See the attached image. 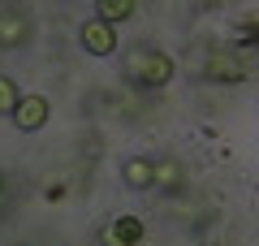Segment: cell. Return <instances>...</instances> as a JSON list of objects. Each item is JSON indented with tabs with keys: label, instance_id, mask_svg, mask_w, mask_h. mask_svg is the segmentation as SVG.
Returning a JSON list of instances; mask_svg holds the SVG:
<instances>
[{
	"label": "cell",
	"instance_id": "obj_8",
	"mask_svg": "<svg viewBox=\"0 0 259 246\" xmlns=\"http://www.w3.org/2000/svg\"><path fill=\"white\" fill-rule=\"evenodd\" d=\"M134 0H95V22H104V26H117V22L134 18Z\"/></svg>",
	"mask_w": 259,
	"mask_h": 246
},
{
	"label": "cell",
	"instance_id": "obj_4",
	"mask_svg": "<svg viewBox=\"0 0 259 246\" xmlns=\"http://www.w3.org/2000/svg\"><path fill=\"white\" fill-rule=\"evenodd\" d=\"M78 44L87 48L91 56H112L117 52V26H104V22H82L78 26Z\"/></svg>",
	"mask_w": 259,
	"mask_h": 246
},
{
	"label": "cell",
	"instance_id": "obj_5",
	"mask_svg": "<svg viewBox=\"0 0 259 246\" xmlns=\"http://www.w3.org/2000/svg\"><path fill=\"white\" fill-rule=\"evenodd\" d=\"M143 242V220L139 216H117L100 229V246H139Z\"/></svg>",
	"mask_w": 259,
	"mask_h": 246
},
{
	"label": "cell",
	"instance_id": "obj_11",
	"mask_svg": "<svg viewBox=\"0 0 259 246\" xmlns=\"http://www.w3.org/2000/svg\"><path fill=\"white\" fill-rule=\"evenodd\" d=\"M207 52H212V44H203V39H199L194 48H186V65H190L194 73H203V61H207Z\"/></svg>",
	"mask_w": 259,
	"mask_h": 246
},
{
	"label": "cell",
	"instance_id": "obj_9",
	"mask_svg": "<svg viewBox=\"0 0 259 246\" xmlns=\"http://www.w3.org/2000/svg\"><path fill=\"white\" fill-rule=\"evenodd\" d=\"M182 164L177 160H156V186L160 190H177V186H182Z\"/></svg>",
	"mask_w": 259,
	"mask_h": 246
},
{
	"label": "cell",
	"instance_id": "obj_2",
	"mask_svg": "<svg viewBox=\"0 0 259 246\" xmlns=\"http://www.w3.org/2000/svg\"><path fill=\"white\" fill-rule=\"evenodd\" d=\"M203 78H212V82H242L246 78V61H242L238 48H216L212 44V52H207V61H203Z\"/></svg>",
	"mask_w": 259,
	"mask_h": 246
},
{
	"label": "cell",
	"instance_id": "obj_7",
	"mask_svg": "<svg viewBox=\"0 0 259 246\" xmlns=\"http://www.w3.org/2000/svg\"><path fill=\"white\" fill-rule=\"evenodd\" d=\"M30 39V18L22 9H0V48H22Z\"/></svg>",
	"mask_w": 259,
	"mask_h": 246
},
{
	"label": "cell",
	"instance_id": "obj_10",
	"mask_svg": "<svg viewBox=\"0 0 259 246\" xmlns=\"http://www.w3.org/2000/svg\"><path fill=\"white\" fill-rule=\"evenodd\" d=\"M18 100H22L18 82H13V78H5V73H0V117H13V108H18Z\"/></svg>",
	"mask_w": 259,
	"mask_h": 246
},
{
	"label": "cell",
	"instance_id": "obj_12",
	"mask_svg": "<svg viewBox=\"0 0 259 246\" xmlns=\"http://www.w3.org/2000/svg\"><path fill=\"white\" fill-rule=\"evenodd\" d=\"M0 203H5V173H0Z\"/></svg>",
	"mask_w": 259,
	"mask_h": 246
},
{
	"label": "cell",
	"instance_id": "obj_6",
	"mask_svg": "<svg viewBox=\"0 0 259 246\" xmlns=\"http://www.w3.org/2000/svg\"><path fill=\"white\" fill-rule=\"evenodd\" d=\"M121 182H125L130 190H151V186H156V160H151V155H130V160L121 164Z\"/></svg>",
	"mask_w": 259,
	"mask_h": 246
},
{
	"label": "cell",
	"instance_id": "obj_3",
	"mask_svg": "<svg viewBox=\"0 0 259 246\" xmlns=\"http://www.w3.org/2000/svg\"><path fill=\"white\" fill-rule=\"evenodd\" d=\"M48 117H52V104H48L44 95H22L18 108H13V126H18L22 134H35V130H44Z\"/></svg>",
	"mask_w": 259,
	"mask_h": 246
},
{
	"label": "cell",
	"instance_id": "obj_1",
	"mask_svg": "<svg viewBox=\"0 0 259 246\" xmlns=\"http://www.w3.org/2000/svg\"><path fill=\"white\" fill-rule=\"evenodd\" d=\"M125 73L139 87H147V91H156V87H168L177 73V61L168 52H160V48H134L125 61Z\"/></svg>",
	"mask_w": 259,
	"mask_h": 246
}]
</instances>
